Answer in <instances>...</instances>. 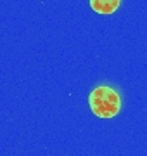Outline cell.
I'll list each match as a JSON object with an SVG mask.
<instances>
[{"mask_svg":"<svg viewBox=\"0 0 147 156\" xmlns=\"http://www.w3.org/2000/svg\"><path fill=\"white\" fill-rule=\"evenodd\" d=\"M88 104L92 113L99 118H114L121 109V99L113 87L101 85L88 95Z\"/></svg>","mask_w":147,"mask_h":156,"instance_id":"obj_1","label":"cell"},{"mask_svg":"<svg viewBox=\"0 0 147 156\" xmlns=\"http://www.w3.org/2000/svg\"><path fill=\"white\" fill-rule=\"evenodd\" d=\"M121 0H90V7L97 14H113L118 11Z\"/></svg>","mask_w":147,"mask_h":156,"instance_id":"obj_2","label":"cell"}]
</instances>
